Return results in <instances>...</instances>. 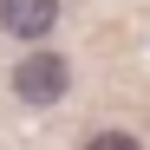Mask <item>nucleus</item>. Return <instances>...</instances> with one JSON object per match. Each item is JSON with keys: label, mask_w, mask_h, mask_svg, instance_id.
I'll use <instances>...</instances> for the list:
<instances>
[{"label": "nucleus", "mask_w": 150, "mask_h": 150, "mask_svg": "<svg viewBox=\"0 0 150 150\" xmlns=\"http://www.w3.org/2000/svg\"><path fill=\"white\" fill-rule=\"evenodd\" d=\"M13 91L26 98V105H59V98L72 91V65L59 52H33V59L13 65Z\"/></svg>", "instance_id": "f257e3e1"}, {"label": "nucleus", "mask_w": 150, "mask_h": 150, "mask_svg": "<svg viewBox=\"0 0 150 150\" xmlns=\"http://www.w3.org/2000/svg\"><path fill=\"white\" fill-rule=\"evenodd\" d=\"M59 26V0H0V33L13 39H46Z\"/></svg>", "instance_id": "f03ea898"}, {"label": "nucleus", "mask_w": 150, "mask_h": 150, "mask_svg": "<svg viewBox=\"0 0 150 150\" xmlns=\"http://www.w3.org/2000/svg\"><path fill=\"white\" fill-rule=\"evenodd\" d=\"M85 150H137V137L131 131H98V137H85Z\"/></svg>", "instance_id": "7ed1b4c3"}]
</instances>
